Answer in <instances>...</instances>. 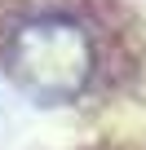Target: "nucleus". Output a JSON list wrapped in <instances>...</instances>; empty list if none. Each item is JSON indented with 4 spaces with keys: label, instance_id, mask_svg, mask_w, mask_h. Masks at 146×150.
Wrapping results in <instances>:
<instances>
[{
    "label": "nucleus",
    "instance_id": "nucleus-1",
    "mask_svg": "<svg viewBox=\"0 0 146 150\" xmlns=\"http://www.w3.org/2000/svg\"><path fill=\"white\" fill-rule=\"evenodd\" d=\"M9 71L14 80L40 97V102H66L75 97L93 71V49H89V35L66 22V18H44V22H31L14 35V49H9Z\"/></svg>",
    "mask_w": 146,
    "mask_h": 150
}]
</instances>
